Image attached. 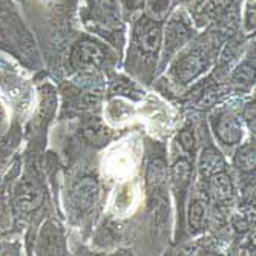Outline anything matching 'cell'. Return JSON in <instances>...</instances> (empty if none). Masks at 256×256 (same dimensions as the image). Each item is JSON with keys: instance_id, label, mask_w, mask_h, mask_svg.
<instances>
[{"instance_id": "obj_1", "label": "cell", "mask_w": 256, "mask_h": 256, "mask_svg": "<svg viewBox=\"0 0 256 256\" xmlns=\"http://www.w3.org/2000/svg\"><path fill=\"white\" fill-rule=\"evenodd\" d=\"M162 23L149 16L140 17L134 26L129 64L136 69H152L161 46Z\"/></svg>"}, {"instance_id": "obj_2", "label": "cell", "mask_w": 256, "mask_h": 256, "mask_svg": "<svg viewBox=\"0 0 256 256\" xmlns=\"http://www.w3.org/2000/svg\"><path fill=\"white\" fill-rule=\"evenodd\" d=\"M0 46L11 52L18 50V56L26 54L28 48L34 50V42L11 0H0Z\"/></svg>"}, {"instance_id": "obj_3", "label": "cell", "mask_w": 256, "mask_h": 256, "mask_svg": "<svg viewBox=\"0 0 256 256\" xmlns=\"http://www.w3.org/2000/svg\"><path fill=\"white\" fill-rule=\"evenodd\" d=\"M108 50L92 38L78 40L71 52V62L77 69H97L106 62Z\"/></svg>"}, {"instance_id": "obj_4", "label": "cell", "mask_w": 256, "mask_h": 256, "mask_svg": "<svg viewBox=\"0 0 256 256\" xmlns=\"http://www.w3.org/2000/svg\"><path fill=\"white\" fill-rule=\"evenodd\" d=\"M43 190L37 180L23 176L16 189V204L22 212H32L43 202Z\"/></svg>"}, {"instance_id": "obj_5", "label": "cell", "mask_w": 256, "mask_h": 256, "mask_svg": "<svg viewBox=\"0 0 256 256\" xmlns=\"http://www.w3.org/2000/svg\"><path fill=\"white\" fill-rule=\"evenodd\" d=\"M192 37V28L180 12H176L166 25V40H164V54L166 58L172 56L180 46Z\"/></svg>"}, {"instance_id": "obj_6", "label": "cell", "mask_w": 256, "mask_h": 256, "mask_svg": "<svg viewBox=\"0 0 256 256\" xmlns=\"http://www.w3.org/2000/svg\"><path fill=\"white\" fill-rule=\"evenodd\" d=\"M204 66H206V51L200 48V46H196V48L182 54L178 58L174 69L178 80H181L182 83H188L202 71Z\"/></svg>"}, {"instance_id": "obj_7", "label": "cell", "mask_w": 256, "mask_h": 256, "mask_svg": "<svg viewBox=\"0 0 256 256\" xmlns=\"http://www.w3.org/2000/svg\"><path fill=\"white\" fill-rule=\"evenodd\" d=\"M98 184L94 178H83L80 180L71 190L72 206L78 212H86L94 206L98 200Z\"/></svg>"}, {"instance_id": "obj_8", "label": "cell", "mask_w": 256, "mask_h": 256, "mask_svg": "<svg viewBox=\"0 0 256 256\" xmlns=\"http://www.w3.org/2000/svg\"><path fill=\"white\" fill-rule=\"evenodd\" d=\"M146 182L149 194L154 192H166V182H168V170L162 160H152L148 168Z\"/></svg>"}, {"instance_id": "obj_9", "label": "cell", "mask_w": 256, "mask_h": 256, "mask_svg": "<svg viewBox=\"0 0 256 256\" xmlns=\"http://www.w3.org/2000/svg\"><path fill=\"white\" fill-rule=\"evenodd\" d=\"M216 134L227 144H235L242 138V128L234 115H222L216 124Z\"/></svg>"}, {"instance_id": "obj_10", "label": "cell", "mask_w": 256, "mask_h": 256, "mask_svg": "<svg viewBox=\"0 0 256 256\" xmlns=\"http://www.w3.org/2000/svg\"><path fill=\"white\" fill-rule=\"evenodd\" d=\"M94 16L103 26H110L118 22V4L117 0H94Z\"/></svg>"}, {"instance_id": "obj_11", "label": "cell", "mask_w": 256, "mask_h": 256, "mask_svg": "<svg viewBox=\"0 0 256 256\" xmlns=\"http://www.w3.org/2000/svg\"><path fill=\"white\" fill-rule=\"evenodd\" d=\"M210 190L215 200L220 202H227L232 200V196H234V184L230 181V176L224 174V170L212 175Z\"/></svg>"}, {"instance_id": "obj_12", "label": "cell", "mask_w": 256, "mask_h": 256, "mask_svg": "<svg viewBox=\"0 0 256 256\" xmlns=\"http://www.w3.org/2000/svg\"><path fill=\"white\" fill-rule=\"evenodd\" d=\"M192 176V166L188 160H180L172 168V182L176 194H184L186 188L190 182Z\"/></svg>"}, {"instance_id": "obj_13", "label": "cell", "mask_w": 256, "mask_h": 256, "mask_svg": "<svg viewBox=\"0 0 256 256\" xmlns=\"http://www.w3.org/2000/svg\"><path fill=\"white\" fill-rule=\"evenodd\" d=\"M200 168H201V172L204 176H212V175L224 170V161L216 150L207 149L202 152Z\"/></svg>"}, {"instance_id": "obj_14", "label": "cell", "mask_w": 256, "mask_h": 256, "mask_svg": "<svg viewBox=\"0 0 256 256\" xmlns=\"http://www.w3.org/2000/svg\"><path fill=\"white\" fill-rule=\"evenodd\" d=\"M202 222H204V206L201 201L195 200L189 206V226L194 234H196V232L202 228Z\"/></svg>"}, {"instance_id": "obj_15", "label": "cell", "mask_w": 256, "mask_h": 256, "mask_svg": "<svg viewBox=\"0 0 256 256\" xmlns=\"http://www.w3.org/2000/svg\"><path fill=\"white\" fill-rule=\"evenodd\" d=\"M58 238H57V234L56 230H50V224L43 227V232H42V241L40 244L44 246L43 250L46 252V254H54L56 252H58Z\"/></svg>"}, {"instance_id": "obj_16", "label": "cell", "mask_w": 256, "mask_h": 256, "mask_svg": "<svg viewBox=\"0 0 256 256\" xmlns=\"http://www.w3.org/2000/svg\"><path fill=\"white\" fill-rule=\"evenodd\" d=\"M236 166L242 170H252L254 168V148L246 146L236 155Z\"/></svg>"}, {"instance_id": "obj_17", "label": "cell", "mask_w": 256, "mask_h": 256, "mask_svg": "<svg viewBox=\"0 0 256 256\" xmlns=\"http://www.w3.org/2000/svg\"><path fill=\"white\" fill-rule=\"evenodd\" d=\"M234 82H235V84L242 86V88H247V86L252 84V82H253V68H252L250 63H244L236 69V72L234 76Z\"/></svg>"}, {"instance_id": "obj_18", "label": "cell", "mask_w": 256, "mask_h": 256, "mask_svg": "<svg viewBox=\"0 0 256 256\" xmlns=\"http://www.w3.org/2000/svg\"><path fill=\"white\" fill-rule=\"evenodd\" d=\"M84 135L89 142H96V143H103L108 138L109 132L104 126H102L100 123H90L89 126H86L84 129Z\"/></svg>"}, {"instance_id": "obj_19", "label": "cell", "mask_w": 256, "mask_h": 256, "mask_svg": "<svg viewBox=\"0 0 256 256\" xmlns=\"http://www.w3.org/2000/svg\"><path fill=\"white\" fill-rule=\"evenodd\" d=\"M220 97V89L218 88H212V89H207L206 92H202V97L198 102L200 108H210L212 104H215V102Z\"/></svg>"}, {"instance_id": "obj_20", "label": "cell", "mask_w": 256, "mask_h": 256, "mask_svg": "<svg viewBox=\"0 0 256 256\" xmlns=\"http://www.w3.org/2000/svg\"><path fill=\"white\" fill-rule=\"evenodd\" d=\"M149 10H150V14H154L152 18L155 20H160L158 17H161L168 11V6H169V0H149Z\"/></svg>"}, {"instance_id": "obj_21", "label": "cell", "mask_w": 256, "mask_h": 256, "mask_svg": "<svg viewBox=\"0 0 256 256\" xmlns=\"http://www.w3.org/2000/svg\"><path fill=\"white\" fill-rule=\"evenodd\" d=\"M146 4V0H122V5H123V11L126 14V17L138 12L142 10Z\"/></svg>"}, {"instance_id": "obj_22", "label": "cell", "mask_w": 256, "mask_h": 256, "mask_svg": "<svg viewBox=\"0 0 256 256\" xmlns=\"http://www.w3.org/2000/svg\"><path fill=\"white\" fill-rule=\"evenodd\" d=\"M180 143L186 150H194L195 148V138H194V132L190 129H184L180 134Z\"/></svg>"}, {"instance_id": "obj_23", "label": "cell", "mask_w": 256, "mask_h": 256, "mask_svg": "<svg viewBox=\"0 0 256 256\" xmlns=\"http://www.w3.org/2000/svg\"><path fill=\"white\" fill-rule=\"evenodd\" d=\"M246 22H247V30L252 31L254 28V6L252 4V0L247 5V20Z\"/></svg>"}, {"instance_id": "obj_24", "label": "cell", "mask_w": 256, "mask_h": 256, "mask_svg": "<svg viewBox=\"0 0 256 256\" xmlns=\"http://www.w3.org/2000/svg\"><path fill=\"white\" fill-rule=\"evenodd\" d=\"M246 118L252 123V120L254 122V103H248L247 109H246Z\"/></svg>"}, {"instance_id": "obj_25", "label": "cell", "mask_w": 256, "mask_h": 256, "mask_svg": "<svg viewBox=\"0 0 256 256\" xmlns=\"http://www.w3.org/2000/svg\"><path fill=\"white\" fill-rule=\"evenodd\" d=\"M0 117H2V109H0Z\"/></svg>"}]
</instances>
